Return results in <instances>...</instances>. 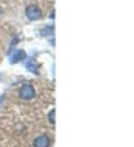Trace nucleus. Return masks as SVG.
<instances>
[{"mask_svg": "<svg viewBox=\"0 0 134 147\" xmlns=\"http://www.w3.org/2000/svg\"><path fill=\"white\" fill-rule=\"evenodd\" d=\"M19 97L22 100H31L36 97V91H34L33 85H30V83H25V85L20 86L19 89Z\"/></svg>", "mask_w": 134, "mask_h": 147, "instance_id": "1", "label": "nucleus"}, {"mask_svg": "<svg viewBox=\"0 0 134 147\" xmlns=\"http://www.w3.org/2000/svg\"><path fill=\"white\" fill-rule=\"evenodd\" d=\"M25 14H27V17H28L30 20H39L41 17H42V11H41L39 6H36V5H30V6H27Z\"/></svg>", "mask_w": 134, "mask_h": 147, "instance_id": "2", "label": "nucleus"}, {"mask_svg": "<svg viewBox=\"0 0 134 147\" xmlns=\"http://www.w3.org/2000/svg\"><path fill=\"white\" fill-rule=\"evenodd\" d=\"M50 142H52L50 136H47V135H39L38 138H34L33 147H50Z\"/></svg>", "mask_w": 134, "mask_h": 147, "instance_id": "3", "label": "nucleus"}, {"mask_svg": "<svg viewBox=\"0 0 134 147\" xmlns=\"http://www.w3.org/2000/svg\"><path fill=\"white\" fill-rule=\"evenodd\" d=\"M25 66H27L28 72H33L34 75H38V74H39V64H38L36 59H33V58H27Z\"/></svg>", "mask_w": 134, "mask_h": 147, "instance_id": "4", "label": "nucleus"}, {"mask_svg": "<svg viewBox=\"0 0 134 147\" xmlns=\"http://www.w3.org/2000/svg\"><path fill=\"white\" fill-rule=\"evenodd\" d=\"M22 59H27V53H25L23 50H17L16 53H14L13 57H11L9 63H11V64H16V63H20Z\"/></svg>", "mask_w": 134, "mask_h": 147, "instance_id": "5", "label": "nucleus"}, {"mask_svg": "<svg viewBox=\"0 0 134 147\" xmlns=\"http://www.w3.org/2000/svg\"><path fill=\"white\" fill-rule=\"evenodd\" d=\"M55 31V27L53 25H48V27H44V28L41 30V34L42 36H52Z\"/></svg>", "mask_w": 134, "mask_h": 147, "instance_id": "6", "label": "nucleus"}, {"mask_svg": "<svg viewBox=\"0 0 134 147\" xmlns=\"http://www.w3.org/2000/svg\"><path fill=\"white\" fill-rule=\"evenodd\" d=\"M55 122H56V110L53 108V110H50V113H48V124L55 125Z\"/></svg>", "mask_w": 134, "mask_h": 147, "instance_id": "7", "label": "nucleus"}, {"mask_svg": "<svg viewBox=\"0 0 134 147\" xmlns=\"http://www.w3.org/2000/svg\"><path fill=\"white\" fill-rule=\"evenodd\" d=\"M3 103H5V96H0V108L3 107Z\"/></svg>", "mask_w": 134, "mask_h": 147, "instance_id": "8", "label": "nucleus"}, {"mask_svg": "<svg viewBox=\"0 0 134 147\" xmlns=\"http://www.w3.org/2000/svg\"><path fill=\"white\" fill-rule=\"evenodd\" d=\"M2 13H3V11H2V9H0V14H2Z\"/></svg>", "mask_w": 134, "mask_h": 147, "instance_id": "9", "label": "nucleus"}]
</instances>
